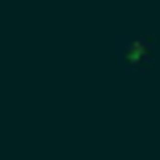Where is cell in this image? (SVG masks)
Segmentation results:
<instances>
[{
  "label": "cell",
  "instance_id": "1",
  "mask_svg": "<svg viewBox=\"0 0 160 160\" xmlns=\"http://www.w3.org/2000/svg\"><path fill=\"white\" fill-rule=\"evenodd\" d=\"M114 59L127 72L148 76L156 68V59H160V42L152 34H143V30H122V34H114Z\"/></svg>",
  "mask_w": 160,
  "mask_h": 160
}]
</instances>
